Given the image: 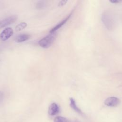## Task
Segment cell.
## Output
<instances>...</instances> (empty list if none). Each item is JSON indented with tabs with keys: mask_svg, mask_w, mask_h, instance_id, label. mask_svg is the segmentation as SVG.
I'll return each instance as SVG.
<instances>
[{
	"mask_svg": "<svg viewBox=\"0 0 122 122\" xmlns=\"http://www.w3.org/2000/svg\"><path fill=\"white\" fill-rule=\"evenodd\" d=\"M55 39V37L54 33H50L40 40L39 41V45L43 48H48L51 45Z\"/></svg>",
	"mask_w": 122,
	"mask_h": 122,
	"instance_id": "cell-1",
	"label": "cell"
},
{
	"mask_svg": "<svg viewBox=\"0 0 122 122\" xmlns=\"http://www.w3.org/2000/svg\"><path fill=\"white\" fill-rule=\"evenodd\" d=\"M17 17L16 16H11L0 21V29L6 27L16 21Z\"/></svg>",
	"mask_w": 122,
	"mask_h": 122,
	"instance_id": "cell-2",
	"label": "cell"
},
{
	"mask_svg": "<svg viewBox=\"0 0 122 122\" xmlns=\"http://www.w3.org/2000/svg\"><path fill=\"white\" fill-rule=\"evenodd\" d=\"M121 102L120 100L116 97H110L105 99L104 102L105 105L110 107L118 106Z\"/></svg>",
	"mask_w": 122,
	"mask_h": 122,
	"instance_id": "cell-3",
	"label": "cell"
},
{
	"mask_svg": "<svg viewBox=\"0 0 122 122\" xmlns=\"http://www.w3.org/2000/svg\"><path fill=\"white\" fill-rule=\"evenodd\" d=\"M102 20L103 22L105 25L106 27L110 30H111L112 28L113 27L114 22L113 21V19L110 16V15L108 14H103L102 15Z\"/></svg>",
	"mask_w": 122,
	"mask_h": 122,
	"instance_id": "cell-4",
	"label": "cell"
},
{
	"mask_svg": "<svg viewBox=\"0 0 122 122\" xmlns=\"http://www.w3.org/2000/svg\"><path fill=\"white\" fill-rule=\"evenodd\" d=\"M13 33L12 28L8 27L4 29L0 34V39L2 41H5L10 38Z\"/></svg>",
	"mask_w": 122,
	"mask_h": 122,
	"instance_id": "cell-5",
	"label": "cell"
},
{
	"mask_svg": "<svg viewBox=\"0 0 122 122\" xmlns=\"http://www.w3.org/2000/svg\"><path fill=\"white\" fill-rule=\"evenodd\" d=\"M72 12H71L66 18H65L63 20H62L60 22H59L57 25H56L55 27H54L50 31V33H54L55 31H56L57 30H58L59 29H60L61 27L70 19V17L71 16V14H72Z\"/></svg>",
	"mask_w": 122,
	"mask_h": 122,
	"instance_id": "cell-6",
	"label": "cell"
},
{
	"mask_svg": "<svg viewBox=\"0 0 122 122\" xmlns=\"http://www.w3.org/2000/svg\"><path fill=\"white\" fill-rule=\"evenodd\" d=\"M59 112V107L58 105L55 103H51L48 110V113L51 115H54L57 114Z\"/></svg>",
	"mask_w": 122,
	"mask_h": 122,
	"instance_id": "cell-7",
	"label": "cell"
},
{
	"mask_svg": "<svg viewBox=\"0 0 122 122\" xmlns=\"http://www.w3.org/2000/svg\"><path fill=\"white\" fill-rule=\"evenodd\" d=\"M30 38V35L28 34H21L17 35L15 38V41L16 42H22L27 41Z\"/></svg>",
	"mask_w": 122,
	"mask_h": 122,
	"instance_id": "cell-8",
	"label": "cell"
},
{
	"mask_svg": "<svg viewBox=\"0 0 122 122\" xmlns=\"http://www.w3.org/2000/svg\"><path fill=\"white\" fill-rule=\"evenodd\" d=\"M70 105L71 107V108L74 110L77 113L80 114H83V113L81 110L77 106V105L76 104V102L75 100L73 98H70Z\"/></svg>",
	"mask_w": 122,
	"mask_h": 122,
	"instance_id": "cell-9",
	"label": "cell"
},
{
	"mask_svg": "<svg viewBox=\"0 0 122 122\" xmlns=\"http://www.w3.org/2000/svg\"><path fill=\"white\" fill-rule=\"evenodd\" d=\"M27 26V24L25 22H22L18 24L15 27V30L16 31H20L24 29Z\"/></svg>",
	"mask_w": 122,
	"mask_h": 122,
	"instance_id": "cell-10",
	"label": "cell"
},
{
	"mask_svg": "<svg viewBox=\"0 0 122 122\" xmlns=\"http://www.w3.org/2000/svg\"><path fill=\"white\" fill-rule=\"evenodd\" d=\"M46 1L43 0L38 1L36 4V8L39 10L43 9L46 7Z\"/></svg>",
	"mask_w": 122,
	"mask_h": 122,
	"instance_id": "cell-11",
	"label": "cell"
},
{
	"mask_svg": "<svg viewBox=\"0 0 122 122\" xmlns=\"http://www.w3.org/2000/svg\"><path fill=\"white\" fill-rule=\"evenodd\" d=\"M54 122H70V121L63 117L57 116L54 119Z\"/></svg>",
	"mask_w": 122,
	"mask_h": 122,
	"instance_id": "cell-12",
	"label": "cell"
},
{
	"mask_svg": "<svg viewBox=\"0 0 122 122\" xmlns=\"http://www.w3.org/2000/svg\"><path fill=\"white\" fill-rule=\"evenodd\" d=\"M67 2V0H61L59 3V6H62L65 5Z\"/></svg>",
	"mask_w": 122,
	"mask_h": 122,
	"instance_id": "cell-13",
	"label": "cell"
},
{
	"mask_svg": "<svg viewBox=\"0 0 122 122\" xmlns=\"http://www.w3.org/2000/svg\"><path fill=\"white\" fill-rule=\"evenodd\" d=\"M109 1L111 3H119L121 2H122V0H111Z\"/></svg>",
	"mask_w": 122,
	"mask_h": 122,
	"instance_id": "cell-14",
	"label": "cell"
},
{
	"mask_svg": "<svg viewBox=\"0 0 122 122\" xmlns=\"http://www.w3.org/2000/svg\"><path fill=\"white\" fill-rule=\"evenodd\" d=\"M3 98V93L2 92L0 91V101H1Z\"/></svg>",
	"mask_w": 122,
	"mask_h": 122,
	"instance_id": "cell-15",
	"label": "cell"
}]
</instances>
